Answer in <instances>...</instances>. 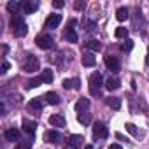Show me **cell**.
I'll return each instance as SVG.
<instances>
[{
  "label": "cell",
  "instance_id": "obj_1",
  "mask_svg": "<svg viewBox=\"0 0 149 149\" xmlns=\"http://www.w3.org/2000/svg\"><path fill=\"white\" fill-rule=\"evenodd\" d=\"M11 28H13L14 37H23V35H26V32H28L23 16H19V14H14V16L11 18Z\"/></svg>",
  "mask_w": 149,
  "mask_h": 149
},
{
  "label": "cell",
  "instance_id": "obj_2",
  "mask_svg": "<svg viewBox=\"0 0 149 149\" xmlns=\"http://www.w3.org/2000/svg\"><path fill=\"white\" fill-rule=\"evenodd\" d=\"M100 88H102V76L98 72H95L90 77V93L93 97H98L100 95Z\"/></svg>",
  "mask_w": 149,
  "mask_h": 149
},
{
  "label": "cell",
  "instance_id": "obj_3",
  "mask_svg": "<svg viewBox=\"0 0 149 149\" xmlns=\"http://www.w3.org/2000/svg\"><path fill=\"white\" fill-rule=\"evenodd\" d=\"M39 67H40L39 58H37V56H33V54H28V60H26V63L23 65V70H25L26 74H32V72L39 70Z\"/></svg>",
  "mask_w": 149,
  "mask_h": 149
},
{
  "label": "cell",
  "instance_id": "obj_4",
  "mask_svg": "<svg viewBox=\"0 0 149 149\" xmlns=\"http://www.w3.org/2000/svg\"><path fill=\"white\" fill-rule=\"evenodd\" d=\"M35 44H37V47H40V49H49L51 46H53V37L51 35H37L35 37Z\"/></svg>",
  "mask_w": 149,
  "mask_h": 149
},
{
  "label": "cell",
  "instance_id": "obj_5",
  "mask_svg": "<svg viewBox=\"0 0 149 149\" xmlns=\"http://www.w3.org/2000/svg\"><path fill=\"white\" fill-rule=\"evenodd\" d=\"M93 135H95L97 139H105V137L109 135V130H107V126H105L104 123L97 121V123L93 125Z\"/></svg>",
  "mask_w": 149,
  "mask_h": 149
},
{
  "label": "cell",
  "instance_id": "obj_6",
  "mask_svg": "<svg viewBox=\"0 0 149 149\" xmlns=\"http://www.w3.org/2000/svg\"><path fill=\"white\" fill-rule=\"evenodd\" d=\"M104 61H105V67H107L111 72H114V74H116V72H119V70H121L119 60H118L116 56H105V60H104Z\"/></svg>",
  "mask_w": 149,
  "mask_h": 149
},
{
  "label": "cell",
  "instance_id": "obj_7",
  "mask_svg": "<svg viewBox=\"0 0 149 149\" xmlns=\"http://www.w3.org/2000/svg\"><path fill=\"white\" fill-rule=\"evenodd\" d=\"M60 23H61V14H51V16H47L44 25H46V28H56Z\"/></svg>",
  "mask_w": 149,
  "mask_h": 149
},
{
  "label": "cell",
  "instance_id": "obj_8",
  "mask_svg": "<svg viewBox=\"0 0 149 149\" xmlns=\"http://www.w3.org/2000/svg\"><path fill=\"white\" fill-rule=\"evenodd\" d=\"M46 140L49 144H60L61 142V133L56 132V130H49V132H46Z\"/></svg>",
  "mask_w": 149,
  "mask_h": 149
},
{
  "label": "cell",
  "instance_id": "obj_9",
  "mask_svg": "<svg viewBox=\"0 0 149 149\" xmlns=\"http://www.w3.org/2000/svg\"><path fill=\"white\" fill-rule=\"evenodd\" d=\"M37 130V123L32 121V119H23V132L28 133V135H33Z\"/></svg>",
  "mask_w": 149,
  "mask_h": 149
},
{
  "label": "cell",
  "instance_id": "obj_10",
  "mask_svg": "<svg viewBox=\"0 0 149 149\" xmlns=\"http://www.w3.org/2000/svg\"><path fill=\"white\" fill-rule=\"evenodd\" d=\"M49 123H51V126L63 128V126H65V118L60 116V114H53V116H49Z\"/></svg>",
  "mask_w": 149,
  "mask_h": 149
},
{
  "label": "cell",
  "instance_id": "obj_11",
  "mask_svg": "<svg viewBox=\"0 0 149 149\" xmlns=\"http://www.w3.org/2000/svg\"><path fill=\"white\" fill-rule=\"evenodd\" d=\"M40 79H42V83L51 84V83H53V79H54L53 70H51V68H44V70H42V74H40Z\"/></svg>",
  "mask_w": 149,
  "mask_h": 149
},
{
  "label": "cell",
  "instance_id": "obj_12",
  "mask_svg": "<svg viewBox=\"0 0 149 149\" xmlns=\"http://www.w3.org/2000/svg\"><path fill=\"white\" fill-rule=\"evenodd\" d=\"M83 144V137L81 135H68V147L70 149H76Z\"/></svg>",
  "mask_w": 149,
  "mask_h": 149
},
{
  "label": "cell",
  "instance_id": "obj_13",
  "mask_svg": "<svg viewBox=\"0 0 149 149\" xmlns=\"http://www.w3.org/2000/svg\"><path fill=\"white\" fill-rule=\"evenodd\" d=\"M44 98H46V102H47L49 105H58V104H60V97H58L56 91H47Z\"/></svg>",
  "mask_w": 149,
  "mask_h": 149
},
{
  "label": "cell",
  "instance_id": "obj_14",
  "mask_svg": "<svg viewBox=\"0 0 149 149\" xmlns=\"http://www.w3.org/2000/svg\"><path fill=\"white\" fill-rule=\"evenodd\" d=\"M23 11L26 13V14H32V13H35L37 9H39V4L37 2H32V0H28V2H23Z\"/></svg>",
  "mask_w": 149,
  "mask_h": 149
},
{
  "label": "cell",
  "instance_id": "obj_15",
  "mask_svg": "<svg viewBox=\"0 0 149 149\" xmlns=\"http://www.w3.org/2000/svg\"><path fill=\"white\" fill-rule=\"evenodd\" d=\"M81 61H83V65H84V67H93V65L97 63V58H95L91 53H84V54H83V58H81Z\"/></svg>",
  "mask_w": 149,
  "mask_h": 149
},
{
  "label": "cell",
  "instance_id": "obj_16",
  "mask_svg": "<svg viewBox=\"0 0 149 149\" xmlns=\"http://www.w3.org/2000/svg\"><path fill=\"white\" fill-rule=\"evenodd\" d=\"M6 139L11 140V142H18V140H19V130H16V128H9V130L6 132Z\"/></svg>",
  "mask_w": 149,
  "mask_h": 149
},
{
  "label": "cell",
  "instance_id": "obj_17",
  "mask_svg": "<svg viewBox=\"0 0 149 149\" xmlns=\"http://www.w3.org/2000/svg\"><path fill=\"white\" fill-rule=\"evenodd\" d=\"M105 104H107L111 109H116V111L121 107V100H119L118 97H107V98H105Z\"/></svg>",
  "mask_w": 149,
  "mask_h": 149
},
{
  "label": "cell",
  "instance_id": "obj_18",
  "mask_svg": "<svg viewBox=\"0 0 149 149\" xmlns=\"http://www.w3.org/2000/svg\"><path fill=\"white\" fill-rule=\"evenodd\" d=\"M105 88H107L109 91H112V90H118V88H119V81H118L116 77H109V79L105 81Z\"/></svg>",
  "mask_w": 149,
  "mask_h": 149
},
{
  "label": "cell",
  "instance_id": "obj_19",
  "mask_svg": "<svg viewBox=\"0 0 149 149\" xmlns=\"http://www.w3.org/2000/svg\"><path fill=\"white\" fill-rule=\"evenodd\" d=\"M128 18V9L126 7H119L118 11H116V19L118 21H125Z\"/></svg>",
  "mask_w": 149,
  "mask_h": 149
},
{
  "label": "cell",
  "instance_id": "obj_20",
  "mask_svg": "<svg viewBox=\"0 0 149 149\" xmlns=\"http://www.w3.org/2000/svg\"><path fill=\"white\" fill-rule=\"evenodd\" d=\"M88 107H90V100H88V98H81V100L76 104V111H77V112H81V111H86Z\"/></svg>",
  "mask_w": 149,
  "mask_h": 149
},
{
  "label": "cell",
  "instance_id": "obj_21",
  "mask_svg": "<svg viewBox=\"0 0 149 149\" xmlns=\"http://www.w3.org/2000/svg\"><path fill=\"white\" fill-rule=\"evenodd\" d=\"M114 35H116L118 39H126V37H128V28H125V26H118L116 32H114Z\"/></svg>",
  "mask_w": 149,
  "mask_h": 149
},
{
  "label": "cell",
  "instance_id": "obj_22",
  "mask_svg": "<svg viewBox=\"0 0 149 149\" xmlns=\"http://www.w3.org/2000/svg\"><path fill=\"white\" fill-rule=\"evenodd\" d=\"M42 97H37V98H32L30 102H28V105L32 107V109H42Z\"/></svg>",
  "mask_w": 149,
  "mask_h": 149
},
{
  "label": "cell",
  "instance_id": "obj_23",
  "mask_svg": "<svg viewBox=\"0 0 149 149\" xmlns=\"http://www.w3.org/2000/svg\"><path fill=\"white\" fill-rule=\"evenodd\" d=\"M21 6H23V4H19V2H9V4H7V11H9V13H11V14L14 16V14L18 13V9H19Z\"/></svg>",
  "mask_w": 149,
  "mask_h": 149
},
{
  "label": "cell",
  "instance_id": "obj_24",
  "mask_svg": "<svg viewBox=\"0 0 149 149\" xmlns=\"http://www.w3.org/2000/svg\"><path fill=\"white\" fill-rule=\"evenodd\" d=\"M65 37H67V40H68V42H77V33L74 32L72 28H68V30H67Z\"/></svg>",
  "mask_w": 149,
  "mask_h": 149
},
{
  "label": "cell",
  "instance_id": "obj_25",
  "mask_svg": "<svg viewBox=\"0 0 149 149\" xmlns=\"http://www.w3.org/2000/svg\"><path fill=\"white\" fill-rule=\"evenodd\" d=\"M39 84H42V79H40V77H33V79H30V81L26 83V88L32 90V88H37Z\"/></svg>",
  "mask_w": 149,
  "mask_h": 149
},
{
  "label": "cell",
  "instance_id": "obj_26",
  "mask_svg": "<svg viewBox=\"0 0 149 149\" xmlns=\"http://www.w3.org/2000/svg\"><path fill=\"white\" fill-rule=\"evenodd\" d=\"M100 42L98 40H90L88 42V49H91V51H100Z\"/></svg>",
  "mask_w": 149,
  "mask_h": 149
},
{
  "label": "cell",
  "instance_id": "obj_27",
  "mask_svg": "<svg viewBox=\"0 0 149 149\" xmlns=\"http://www.w3.org/2000/svg\"><path fill=\"white\" fill-rule=\"evenodd\" d=\"M77 121L81 125H88L90 123V114H77Z\"/></svg>",
  "mask_w": 149,
  "mask_h": 149
},
{
  "label": "cell",
  "instance_id": "obj_28",
  "mask_svg": "<svg viewBox=\"0 0 149 149\" xmlns=\"http://www.w3.org/2000/svg\"><path fill=\"white\" fill-rule=\"evenodd\" d=\"M32 147V140H23L16 146V149H30Z\"/></svg>",
  "mask_w": 149,
  "mask_h": 149
},
{
  "label": "cell",
  "instance_id": "obj_29",
  "mask_svg": "<svg viewBox=\"0 0 149 149\" xmlns=\"http://www.w3.org/2000/svg\"><path fill=\"white\" fill-rule=\"evenodd\" d=\"M126 130H128V133H132V135H137V133H139L137 128H135V125H132V123H126Z\"/></svg>",
  "mask_w": 149,
  "mask_h": 149
},
{
  "label": "cell",
  "instance_id": "obj_30",
  "mask_svg": "<svg viewBox=\"0 0 149 149\" xmlns=\"http://www.w3.org/2000/svg\"><path fill=\"white\" fill-rule=\"evenodd\" d=\"M132 47H133V42H132V40H126V42L121 46V49H123V51H130Z\"/></svg>",
  "mask_w": 149,
  "mask_h": 149
},
{
  "label": "cell",
  "instance_id": "obj_31",
  "mask_svg": "<svg viewBox=\"0 0 149 149\" xmlns=\"http://www.w3.org/2000/svg\"><path fill=\"white\" fill-rule=\"evenodd\" d=\"M9 67H11L9 61H4V63H2V68H0V74H6V72L9 70Z\"/></svg>",
  "mask_w": 149,
  "mask_h": 149
},
{
  "label": "cell",
  "instance_id": "obj_32",
  "mask_svg": "<svg viewBox=\"0 0 149 149\" xmlns=\"http://www.w3.org/2000/svg\"><path fill=\"white\" fill-rule=\"evenodd\" d=\"M72 88H74V90H81V81H79V79H74V81H72Z\"/></svg>",
  "mask_w": 149,
  "mask_h": 149
},
{
  "label": "cell",
  "instance_id": "obj_33",
  "mask_svg": "<svg viewBox=\"0 0 149 149\" xmlns=\"http://www.w3.org/2000/svg\"><path fill=\"white\" fill-rule=\"evenodd\" d=\"M63 6H65V4L61 2V0H54V2H53V7H54V9H61Z\"/></svg>",
  "mask_w": 149,
  "mask_h": 149
},
{
  "label": "cell",
  "instance_id": "obj_34",
  "mask_svg": "<svg viewBox=\"0 0 149 149\" xmlns=\"http://www.w3.org/2000/svg\"><path fill=\"white\" fill-rule=\"evenodd\" d=\"M63 88H65V90H70V88H72V81H70V79H65V81H63Z\"/></svg>",
  "mask_w": 149,
  "mask_h": 149
},
{
  "label": "cell",
  "instance_id": "obj_35",
  "mask_svg": "<svg viewBox=\"0 0 149 149\" xmlns=\"http://www.w3.org/2000/svg\"><path fill=\"white\" fill-rule=\"evenodd\" d=\"M74 7H76L77 11H81V9H84V7H86V4H84V2H76V6H74Z\"/></svg>",
  "mask_w": 149,
  "mask_h": 149
},
{
  "label": "cell",
  "instance_id": "obj_36",
  "mask_svg": "<svg viewBox=\"0 0 149 149\" xmlns=\"http://www.w3.org/2000/svg\"><path fill=\"white\" fill-rule=\"evenodd\" d=\"M109 149H123V147H121V146H118V144H112Z\"/></svg>",
  "mask_w": 149,
  "mask_h": 149
},
{
  "label": "cell",
  "instance_id": "obj_37",
  "mask_svg": "<svg viewBox=\"0 0 149 149\" xmlns=\"http://www.w3.org/2000/svg\"><path fill=\"white\" fill-rule=\"evenodd\" d=\"M7 51H9V47H7V46H6V44H4V46H2V53H4V54H6V53H7Z\"/></svg>",
  "mask_w": 149,
  "mask_h": 149
},
{
  "label": "cell",
  "instance_id": "obj_38",
  "mask_svg": "<svg viewBox=\"0 0 149 149\" xmlns=\"http://www.w3.org/2000/svg\"><path fill=\"white\" fill-rule=\"evenodd\" d=\"M84 149H93V146H90V144H88V146H84Z\"/></svg>",
  "mask_w": 149,
  "mask_h": 149
},
{
  "label": "cell",
  "instance_id": "obj_39",
  "mask_svg": "<svg viewBox=\"0 0 149 149\" xmlns=\"http://www.w3.org/2000/svg\"><path fill=\"white\" fill-rule=\"evenodd\" d=\"M146 61H147V65H149V51H147V60H146Z\"/></svg>",
  "mask_w": 149,
  "mask_h": 149
},
{
  "label": "cell",
  "instance_id": "obj_40",
  "mask_svg": "<svg viewBox=\"0 0 149 149\" xmlns=\"http://www.w3.org/2000/svg\"><path fill=\"white\" fill-rule=\"evenodd\" d=\"M65 149H70V147H65Z\"/></svg>",
  "mask_w": 149,
  "mask_h": 149
}]
</instances>
